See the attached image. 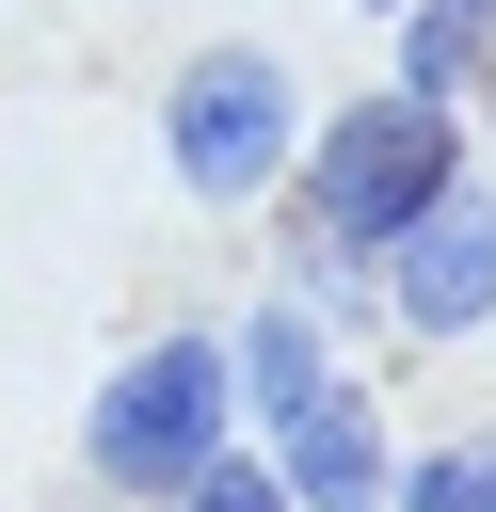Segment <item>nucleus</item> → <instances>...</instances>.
Here are the masks:
<instances>
[{
  "label": "nucleus",
  "instance_id": "1",
  "mask_svg": "<svg viewBox=\"0 0 496 512\" xmlns=\"http://www.w3.org/2000/svg\"><path fill=\"white\" fill-rule=\"evenodd\" d=\"M432 192H448V96H352V112L304 144V224H320V256H384Z\"/></svg>",
  "mask_w": 496,
  "mask_h": 512
},
{
  "label": "nucleus",
  "instance_id": "2",
  "mask_svg": "<svg viewBox=\"0 0 496 512\" xmlns=\"http://www.w3.org/2000/svg\"><path fill=\"white\" fill-rule=\"evenodd\" d=\"M224 352L208 336H160V352H128L112 384H96V480L112 496H192L208 464H224Z\"/></svg>",
  "mask_w": 496,
  "mask_h": 512
},
{
  "label": "nucleus",
  "instance_id": "3",
  "mask_svg": "<svg viewBox=\"0 0 496 512\" xmlns=\"http://www.w3.org/2000/svg\"><path fill=\"white\" fill-rule=\"evenodd\" d=\"M160 128H176V176H192L208 208H256V192L304 160V96H288L272 48H192L176 96H160Z\"/></svg>",
  "mask_w": 496,
  "mask_h": 512
},
{
  "label": "nucleus",
  "instance_id": "4",
  "mask_svg": "<svg viewBox=\"0 0 496 512\" xmlns=\"http://www.w3.org/2000/svg\"><path fill=\"white\" fill-rule=\"evenodd\" d=\"M384 256H400V320H416V336L496 320V192H464V176H448V192H432Z\"/></svg>",
  "mask_w": 496,
  "mask_h": 512
},
{
  "label": "nucleus",
  "instance_id": "5",
  "mask_svg": "<svg viewBox=\"0 0 496 512\" xmlns=\"http://www.w3.org/2000/svg\"><path fill=\"white\" fill-rule=\"evenodd\" d=\"M272 448H288V512H384V432L336 368L304 400H272Z\"/></svg>",
  "mask_w": 496,
  "mask_h": 512
},
{
  "label": "nucleus",
  "instance_id": "6",
  "mask_svg": "<svg viewBox=\"0 0 496 512\" xmlns=\"http://www.w3.org/2000/svg\"><path fill=\"white\" fill-rule=\"evenodd\" d=\"M480 48H496V0H400V96L480 80Z\"/></svg>",
  "mask_w": 496,
  "mask_h": 512
},
{
  "label": "nucleus",
  "instance_id": "7",
  "mask_svg": "<svg viewBox=\"0 0 496 512\" xmlns=\"http://www.w3.org/2000/svg\"><path fill=\"white\" fill-rule=\"evenodd\" d=\"M224 384H256V416H272V400H304V384H320V336H304V304H256V336L224 352Z\"/></svg>",
  "mask_w": 496,
  "mask_h": 512
},
{
  "label": "nucleus",
  "instance_id": "8",
  "mask_svg": "<svg viewBox=\"0 0 496 512\" xmlns=\"http://www.w3.org/2000/svg\"><path fill=\"white\" fill-rule=\"evenodd\" d=\"M400 512H496V432H464V448H432V464L400 480Z\"/></svg>",
  "mask_w": 496,
  "mask_h": 512
},
{
  "label": "nucleus",
  "instance_id": "9",
  "mask_svg": "<svg viewBox=\"0 0 496 512\" xmlns=\"http://www.w3.org/2000/svg\"><path fill=\"white\" fill-rule=\"evenodd\" d=\"M192 512H288V480H272V464H208V480H192Z\"/></svg>",
  "mask_w": 496,
  "mask_h": 512
},
{
  "label": "nucleus",
  "instance_id": "10",
  "mask_svg": "<svg viewBox=\"0 0 496 512\" xmlns=\"http://www.w3.org/2000/svg\"><path fill=\"white\" fill-rule=\"evenodd\" d=\"M480 96H496V48H480Z\"/></svg>",
  "mask_w": 496,
  "mask_h": 512
},
{
  "label": "nucleus",
  "instance_id": "11",
  "mask_svg": "<svg viewBox=\"0 0 496 512\" xmlns=\"http://www.w3.org/2000/svg\"><path fill=\"white\" fill-rule=\"evenodd\" d=\"M368 16H400V0H368Z\"/></svg>",
  "mask_w": 496,
  "mask_h": 512
}]
</instances>
